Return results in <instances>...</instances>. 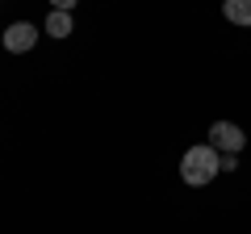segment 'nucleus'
I'll return each mask as SVG.
<instances>
[{
	"mask_svg": "<svg viewBox=\"0 0 251 234\" xmlns=\"http://www.w3.org/2000/svg\"><path fill=\"white\" fill-rule=\"evenodd\" d=\"M50 4H54V9H63V13H72V9H75V0H50Z\"/></svg>",
	"mask_w": 251,
	"mask_h": 234,
	"instance_id": "7",
	"label": "nucleus"
},
{
	"mask_svg": "<svg viewBox=\"0 0 251 234\" xmlns=\"http://www.w3.org/2000/svg\"><path fill=\"white\" fill-rule=\"evenodd\" d=\"M38 34H42V29H38L34 21H13V25L4 29V50H9V54H25V50H34Z\"/></svg>",
	"mask_w": 251,
	"mask_h": 234,
	"instance_id": "3",
	"label": "nucleus"
},
{
	"mask_svg": "<svg viewBox=\"0 0 251 234\" xmlns=\"http://www.w3.org/2000/svg\"><path fill=\"white\" fill-rule=\"evenodd\" d=\"M209 146L222 151V155H239L243 146H247V134H243L234 121H214V126H209Z\"/></svg>",
	"mask_w": 251,
	"mask_h": 234,
	"instance_id": "2",
	"label": "nucleus"
},
{
	"mask_svg": "<svg viewBox=\"0 0 251 234\" xmlns=\"http://www.w3.org/2000/svg\"><path fill=\"white\" fill-rule=\"evenodd\" d=\"M46 34H50V38H67V34H72V13L50 9V17H46Z\"/></svg>",
	"mask_w": 251,
	"mask_h": 234,
	"instance_id": "5",
	"label": "nucleus"
},
{
	"mask_svg": "<svg viewBox=\"0 0 251 234\" xmlns=\"http://www.w3.org/2000/svg\"><path fill=\"white\" fill-rule=\"evenodd\" d=\"M222 13L234 25H251V0H222Z\"/></svg>",
	"mask_w": 251,
	"mask_h": 234,
	"instance_id": "4",
	"label": "nucleus"
},
{
	"mask_svg": "<svg viewBox=\"0 0 251 234\" xmlns=\"http://www.w3.org/2000/svg\"><path fill=\"white\" fill-rule=\"evenodd\" d=\"M239 167V155H222V171H234Z\"/></svg>",
	"mask_w": 251,
	"mask_h": 234,
	"instance_id": "6",
	"label": "nucleus"
},
{
	"mask_svg": "<svg viewBox=\"0 0 251 234\" xmlns=\"http://www.w3.org/2000/svg\"><path fill=\"white\" fill-rule=\"evenodd\" d=\"M222 171V155L214 151L209 142H201V146H188L184 151V159H180V180L184 184H193V188H201V184H209Z\"/></svg>",
	"mask_w": 251,
	"mask_h": 234,
	"instance_id": "1",
	"label": "nucleus"
}]
</instances>
